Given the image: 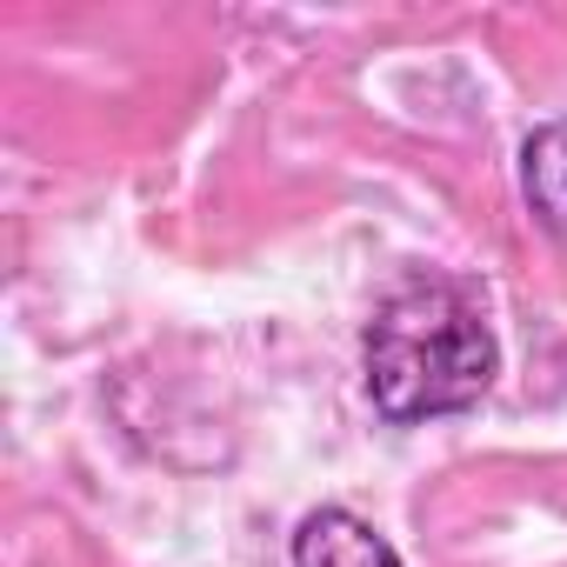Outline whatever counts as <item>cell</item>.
Wrapping results in <instances>:
<instances>
[{"mask_svg":"<svg viewBox=\"0 0 567 567\" xmlns=\"http://www.w3.org/2000/svg\"><path fill=\"white\" fill-rule=\"evenodd\" d=\"M361 361H368L374 414L388 427H421V421L467 414L487 401L501 374V341L461 280L414 274L408 288H394L374 308Z\"/></svg>","mask_w":567,"mask_h":567,"instance_id":"1","label":"cell"},{"mask_svg":"<svg viewBox=\"0 0 567 567\" xmlns=\"http://www.w3.org/2000/svg\"><path fill=\"white\" fill-rule=\"evenodd\" d=\"M295 567H401L394 540L348 507H315L295 527Z\"/></svg>","mask_w":567,"mask_h":567,"instance_id":"2","label":"cell"},{"mask_svg":"<svg viewBox=\"0 0 567 567\" xmlns=\"http://www.w3.org/2000/svg\"><path fill=\"white\" fill-rule=\"evenodd\" d=\"M520 194H527L534 220L567 247V114L560 121H540L520 141Z\"/></svg>","mask_w":567,"mask_h":567,"instance_id":"3","label":"cell"}]
</instances>
